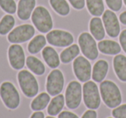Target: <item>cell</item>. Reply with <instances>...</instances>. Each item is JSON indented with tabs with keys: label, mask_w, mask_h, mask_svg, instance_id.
Masks as SVG:
<instances>
[{
	"label": "cell",
	"mask_w": 126,
	"mask_h": 118,
	"mask_svg": "<svg viewBox=\"0 0 126 118\" xmlns=\"http://www.w3.org/2000/svg\"><path fill=\"white\" fill-rule=\"evenodd\" d=\"M32 24L41 34H47L54 28V21L52 13L46 6L37 5L31 15Z\"/></svg>",
	"instance_id": "cell-1"
},
{
	"label": "cell",
	"mask_w": 126,
	"mask_h": 118,
	"mask_svg": "<svg viewBox=\"0 0 126 118\" xmlns=\"http://www.w3.org/2000/svg\"><path fill=\"white\" fill-rule=\"evenodd\" d=\"M118 19L123 25H125L126 26V11H124V12H122L120 15H119Z\"/></svg>",
	"instance_id": "cell-35"
},
{
	"label": "cell",
	"mask_w": 126,
	"mask_h": 118,
	"mask_svg": "<svg viewBox=\"0 0 126 118\" xmlns=\"http://www.w3.org/2000/svg\"><path fill=\"white\" fill-rule=\"evenodd\" d=\"M16 23L14 15L4 14L0 18V36H6L15 28Z\"/></svg>",
	"instance_id": "cell-27"
},
{
	"label": "cell",
	"mask_w": 126,
	"mask_h": 118,
	"mask_svg": "<svg viewBox=\"0 0 126 118\" xmlns=\"http://www.w3.org/2000/svg\"><path fill=\"white\" fill-rule=\"evenodd\" d=\"M42 57L45 64L50 69H55L61 66V58L53 46H46L42 51Z\"/></svg>",
	"instance_id": "cell-15"
},
{
	"label": "cell",
	"mask_w": 126,
	"mask_h": 118,
	"mask_svg": "<svg viewBox=\"0 0 126 118\" xmlns=\"http://www.w3.org/2000/svg\"><path fill=\"white\" fill-rule=\"evenodd\" d=\"M35 28L30 23L16 26L7 35V42L11 44H22L30 42L35 35Z\"/></svg>",
	"instance_id": "cell-8"
},
{
	"label": "cell",
	"mask_w": 126,
	"mask_h": 118,
	"mask_svg": "<svg viewBox=\"0 0 126 118\" xmlns=\"http://www.w3.org/2000/svg\"><path fill=\"white\" fill-rule=\"evenodd\" d=\"M112 65L117 78L122 82H126V56L121 54L115 55Z\"/></svg>",
	"instance_id": "cell-22"
},
{
	"label": "cell",
	"mask_w": 126,
	"mask_h": 118,
	"mask_svg": "<svg viewBox=\"0 0 126 118\" xmlns=\"http://www.w3.org/2000/svg\"><path fill=\"white\" fill-rule=\"evenodd\" d=\"M83 103L87 109H98L101 104V95L99 87L93 80L85 82L82 85Z\"/></svg>",
	"instance_id": "cell-5"
},
{
	"label": "cell",
	"mask_w": 126,
	"mask_h": 118,
	"mask_svg": "<svg viewBox=\"0 0 126 118\" xmlns=\"http://www.w3.org/2000/svg\"><path fill=\"white\" fill-rule=\"evenodd\" d=\"M77 42L83 56H85L89 60H95L98 59L99 54L98 43L94 37L90 34V32H81L78 36Z\"/></svg>",
	"instance_id": "cell-6"
},
{
	"label": "cell",
	"mask_w": 126,
	"mask_h": 118,
	"mask_svg": "<svg viewBox=\"0 0 126 118\" xmlns=\"http://www.w3.org/2000/svg\"><path fill=\"white\" fill-rule=\"evenodd\" d=\"M47 38L43 34H38L35 35L31 40L29 42L27 45V51L29 54L32 55L38 54L40 52H42V49L47 46Z\"/></svg>",
	"instance_id": "cell-19"
},
{
	"label": "cell",
	"mask_w": 126,
	"mask_h": 118,
	"mask_svg": "<svg viewBox=\"0 0 126 118\" xmlns=\"http://www.w3.org/2000/svg\"><path fill=\"white\" fill-rule=\"evenodd\" d=\"M111 114L114 118H126V103L114 108Z\"/></svg>",
	"instance_id": "cell-30"
},
{
	"label": "cell",
	"mask_w": 126,
	"mask_h": 118,
	"mask_svg": "<svg viewBox=\"0 0 126 118\" xmlns=\"http://www.w3.org/2000/svg\"><path fill=\"white\" fill-rule=\"evenodd\" d=\"M102 21L107 35L110 38H117L120 35V21L117 14L110 9L105 10L102 15Z\"/></svg>",
	"instance_id": "cell-13"
},
{
	"label": "cell",
	"mask_w": 126,
	"mask_h": 118,
	"mask_svg": "<svg viewBox=\"0 0 126 118\" xmlns=\"http://www.w3.org/2000/svg\"><path fill=\"white\" fill-rule=\"evenodd\" d=\"M51 100V96L47 91L38 93L30 102V109L32 111H42L47 107Z\"/></svg>",
	"instance_id": "cell-25"
},
{
	"label": "cell",
	"mask_w": 126,
	"mask_h": 118,
	"mask_svg": "<svg viewBox=\"0 0 126 118\" xmlns=\"http://www.w3.org/2000/svg\"><path fill=\"white\" fill-rule=\"evenodd\" d=\"M65 102L68 109L74 110L80 106L83 99L82 85L79 80H71L65 90Z\"/></svg>",
	"instance_id": "cell-7"
},
{
	"label": "cell",
	"mask_w": 126,
	"mask_h": 118,
	"mask_svg": "<svg viewBox=\"0 0 126 118\" xmlns=\"http://www.w3.org/2000/svg\"><path fill=\"white\" fill-rule=\"evenodd\" d=\"M0 9L5 14H16L17 3L16 0H0Z\"/></svg>",
	"instance_id": "cell-28"
},
{
	"label": "cell",
	"mask_w": 126,
	"mask_h": 118,
	"mask_svg": "<svg viewBox=\"0 0 126 118\" xmlns=\"http://www.w3.org/2000/svg\"><path fill=\"white\" fill-rule=\"evenodd\" d=\"M123 3L124 4V5L126 6V0H123Z\"/></svg>",
	"instance_id": "cell-37"
},
{
	"label": "cell",
	"mask_w": 126,
	"mask_h": 118,
	"mask_svg": "<svg viewBox=\"0 0 126 118\" xmlns=\"http://www.w3.org/2000/svg\"><path fill=\"white\" fill-rule=\"evenodd\" d=\"M16 81L22 93L27 98H34L40 90V85L35 75L27 69H22L16 73Z\"/></svg>",
	"instance_id": "cell-3"
},
{
	"label": "cell",
	"mask_w": 126,
	"mask_h": 118,
	"mask_svg": "<svg viewBox=\"0 0 126 118\" xmlns=\"http://www.w3.org/2000/svg\"><path fill=\"white\" fill-rule=\"evenodd\" d=\"M86 11L92 16H102L105 11L104 0H86Z\"/></svg>",
	"instance_id": "cell-26"
},
{
	"label": "cell",
	"mask_w": 126,
	"mask_h": 118,
	"mask_svg": "<svg viewBox=\"0 0 126 118\" xmlns=\"http://www.w3.org/2000/svg\"><path fill=\"white\" fill-rule=\"evenodd\" d=\"M109 72V63L105 59H98L94 63L92 71V79L96 83H101L106 78Z\"/></svg>",
	"instance_id": "cell-17"
},
{
	"label": "cell",
	"mask_w": 126,
	"mask_h": 118,
	"mask_svg": "<svg viewBox=\"0 0 126 118\" xmlns=\"http://www.w3.org/2000/svg\"><path fill=\"white\" fill-rule=\"evenodd\" d=\"M80 118H98V113L96 112L95 109H88L83 113Z\"/></svg>",
	"instance_id": "cell-33"
},
{
	"label": "cell",
	"mask_w": 126,
	"mask_h": 118,
	"mask_svg": "<svg viewBox=\"0 0 126 118\" xmlns=\"http://www.w3.org/2000/svg\"><path fill=\"white\" fill-rule=\"evenodd\" d=\"M29 118H45V114L42 111H33Z\"/></svg>",
	"instance_id": "cell-34"
},
{
	"label": "cell",
	"mask_w": 126,
	"mask_h": 118,
	"mask_svg": "<svg viewBox=\"0 0 126 118\" xmlns=\"http://www.w3.org/2000/svg\"><path fill=\"white\" fill-rule=\"evenodd\" d=\"M65 76L61 70L58 68L52 69V71H50V73L47 74L46 78V91L51 97H54L62 93L65 86Z\"/></svg>",
	"instance_id": "cell-10"
},
{
	"label": "cell",
	"mask_w": 126,
	"mask_h": 118,
	"mask_svg": "<svg viewBox=\"0 0 126 118\" xmlns=\"http://www.w3.org/2000/svg\"><path fill=\"white\" fill-rule=\"evenodd\" d=\"M72 69L74 77L80 83H85L92 78L93 66L88 59L85 56L79 55L72 64Z\"/></svg>",
	"instance_id": "cell-11"
},
{
	"label": "cell",
	"mask_w": 126,
	"mask_h": 118,
	"mask_svg": "<svg viewBox=\"0 0 126 118\" xmlns=\"http://www.w3.org/2000/svg\"><path fill=\"white\" fill-rule=\"evenodd\" d=\"M0 100L6 109L16 110L21 104V96L16 86L11 80L0 83Z\"/></svg>",
	"instance_id": "cell-2"
},
{
	"label": "cell",
	"mask_w": 126,
	"mask_h": 118,
	"mask_svg": "<svg viewBox=\"0 0 126 118\" xmlns=\"http://www.w3.org/2000/svg\"><path fill=\"white\" fill-rule=\"evenodd\" d=\"M46 38L49 45L59 48L69 47L75 42V37L70 31L61 29H53L46 34Z\"/></svg>",
	"instance_id": "cell-9"
},
{
	"label": "cell",
	"mask_w": 126,
	"mask_h": 118,
	"mask_svg": "<svg viewBox=\"0 0 126 118\" xmlns=\"http://www.w3.org/2000/svg\"><path fill=\"white\" fill-rule=\"evenodd\" d=\"M101 99L106 107L114 109L122 103V93L115 82L111 80H104L99 85Z\"/></svg>",
	"instance_id": "cell-4"
},
{
	"label": "cell",
	"mask_w": 126,
	"mask_h": 118,
	"mask_svg": "<svg viewBox=\"0 0 126 118\" xmlns=\"http://www.w3.org/2000/svg\"><path fill=\"white\" fill-rule=\"evenodd\" d=\"M57 116L58 118H79L77 114L69 110H62Z\"/></svg>",
	"instance_id": "cell-31"
},
{
	"label": "cell",
	"mask_w": 126,
	"mask_h": 118,
	"mask_svg": "<svg viewBox=\"0 0 126 118\" xmlns=\"http://www.w3.org/2000/svg\"><path fill=\"white\" fill-rule=\"evenodd\" d=\"M66 105L65 96L62 93L56 95L51 98L48 105L47 107V113L48 116H56L63 110Z\"/></svg>",
	"instance_id": "cell-21"
},
{
	"label": "cell",
	"mask_w": 126,
	"mask_h": 118,
	"mask_svg": "<svg viewBox=\"0 0 126 118\" xmlns=\"http://www.w3.org/2000/svg\"><path fill=\"white\" fill-rule=\"evenodd\" d=\"M7 59L14 71H20L26 66V55L21 44H11L7 48Z\"/></svg>",
	"instance_id": "cell-12"
},
{
	"label": "cell",
	"mask_w": 126,
	"mask_h": 118,
	"mask_svg": "<svg viewBox=\"0 0 126 118\" xmlns=\"http://www.w3.org/2000/svg\"><path fill=\"white\" fill-rule=\"evenodd\" d=\"M48 4L53 12L61 17H66L71 12V5L67 0H48Z\"/></svg>",
	"instance_id": "cell-24"
},
{
	"label": "cell",
	"mask_w": 126,
	"mask_h": 118,
	"mask_svg": "<svg viewBox=\"0 0 126 118\" xmlns=\"http://www.w3.org/2000/svg\"><path fill=\"white\" fill-rule=\"evenodd\" d=\"M88 30L90 34L94 37V39L98 42L102 41L105 37V29L104 26L102 18L99 16H93L91 17L88 23Z\"/></svg>",
	"instance_id": "cell-16"
},
{
	"label": "cell",
	"mask_w": 126,
	"mask_h": 118,
	"mask_svg": "<svg viewBox=\"0 0 126 118\" xmlns=\"http://www.w3.org/2000/svg\"><path fill=\"white\" fill-rule=\"evenodd\" d=\"M98 48L101 54L105 55H117L120 54L122 47L120 43L114 40H102L98 43Z\"/></svg>",
	"instance_id": "cell-18"
},
{
	"label": "cell",
	"mask_w": 126,
	"mask_h": 118,
	"mask_svg": "<svg viewBox=\"0 0 126 118\" xmlns=\"http://www.w3.org/2000/svg\"><path fill=\"white\" fill-rule=\"evenodd\" d=\"M45 118H56L55 116H47V117H45Z\"/></svg>",
	"instance_id": "cell-36"
},
{
	"label": "cell",
	"mask_w": 126,
	"mask_h": 118,
	"mask_svg": "<svg viewBox=\"0 0 126 118\" xmlns=\"http://www.w3.org/2000/svg\"><path fill=\"white\" fill-rule=\"evenodd\" d=\"M36 6V0H17V18L22 22L29 21Z\"/></svg>",
	"instance_id": "cell-14"
},
{
	"label": "cell",
	"mask_w": 126,
	"mask_h": 118,
	"mask_svg": "<svg viewBox=\"0 0 126 118\" xmlns=\"http://www.w3.org/2000/svg\"><path fill=\"white\" fill-rule=\"evenodd\" d=\"M79 46L76 43H73L69 47H67L63 49L60 54L61 62L63 65H69L80 54Z\"/></svg>",
	"instance_id": "cell-23"
},
{
	"label": "cell",
	"mask_w": 126,
	"mask_h": 118,
	"mask_svg": "<svg viewBox=\"0 0 126 118\" xmlns=\"http://www.w3.org/2000/svg\"><path fill=\"white\" fill-rule=\"evenodd\" d=\"M108 118H114V117H108Z\"/></svg>",
	"instance_id": "cell-38"
},
{
	"label": "cell",
	"mask_w": 126,
	"mask_h": 118,
	"mask_svg": "<svg viewBox=\"0 0 126 118\" xmlns=\"http://www.w3.org/2000/svg\"><path fill=\"white\" fill-rule=\"evenodd\" d=\"M119 43L122 49L126 54V30H124L119 35Z\"/></svg>",
	"instance_id": "cell-32"
},
{
	"label": "cell",
	"mask_w": 126,
	"mask_h": 118,
	"mask_svg": "<svg viewBox=\"0 0 126 118\" xmlns=\"http://www.w3.org/2000/svg\"><path fill=\"white\" fill-rule=\"evenodd\" d=\"M106 6L114 12L120 11L123 7V0H105Z\"/></svg>",
	"instance_id": "cell-29"
},
{
	"label": "cell",
	"mask_w": 126,
	"mask_h": 118,
	"mask_svg": "<svg viewBox=\"0 0 126 118\" xmlns=\"http://www.w3.org/2000/svg\"><path fill=\"white\" fill-rule=\"evenodd\" d=\"M26 66L27 69L35 76H43L46 73V66L44 63L39 58L32 54L27 56Z\"/></svg>",
	"instance_id": "cell-20"
}]
</instances>
